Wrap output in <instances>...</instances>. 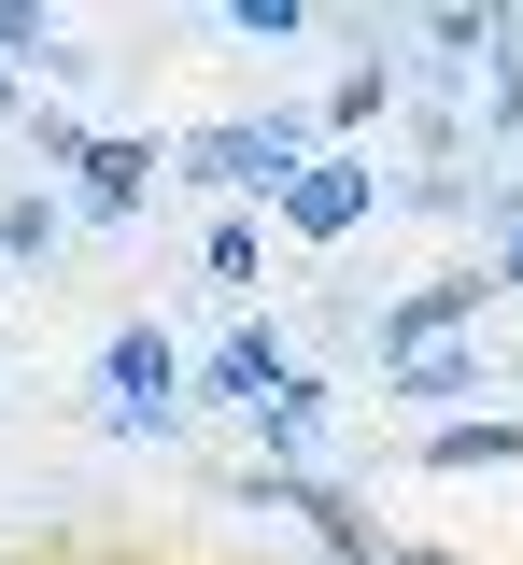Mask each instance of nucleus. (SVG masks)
Wrapping results in <instances>:
<instances>
[{"instance_id":"1","label":"nucleus","mask_w":523,"mask_h":565,"mask_svg":"<svg viewBox=\"0 0 523 565\" xmlns=\"http://www.w3.org/2000/svg\"><path fill=\"white\" fill-rule=\"evenodd\" d=\"M184 340H156V326H114L99 340V438H170L184 424Z\"/></svg>"},{"instance_id":"2","label":"nucleus","mask_w":523,"mask_h":565,"mask_svg":"<svg viewBox=\"0 0 523 565\" xmlns=\"http://www.w3.org/2000/svg\"><path fill=\"white\" fill-rule=\"evenodd\" d=\"M184 170H199V184H226V199H298L311 114H269V128H199V141H184Z\"/></svg>"},{"instance_id":"3","label":"nucleus","mask_w":523,"mask_h":565,"mask_svg":"<svg viewBox=\"0 0 523 565\" xmlns=\"http://www.w3.org/2000/svg\"><path fill=\"white\" fill-rule=\"evenodd\" d=\"M43 156L85 170V212H99V226H128V212L156 199V141H85L72 114H43Z\"/></svg>"},{"instance_id":"4","label":"nucleus","mask_w":523,"mask_h":565,"mask_svg":"<svg viewBox=\"0 0 523 565\" xmlns=\"http://www.w3.org/2000/svg\"><path fill=\"white\" fill-rule=\"evenodd\" d=\"M369 212H382V170H369V156H311L298 199H284V226H298V241H354Z\"/></svg>"},{"instance_id":"5","label":"nucleus","mask_w":523,"mask_h":565,"mask_svg":"<svg viewBox=\"0 0 523 565\" xmlns=\"http://www.w3.org/2000/svg\"><path fill=\"white\" fill-rule=\"evenodd\" d=\"M284 382H298L284 326H241V340H213V353H199V396H226V411H269Z\"/></svg>"},{"instance_id":"6","label":"nucleus","mask_w":523,"mask_h":565,"mask_svg":"<svg viewBox=\"0 0 523 565\" xmlns=\"http://www.w3.org/2000/svg\"><path fill=\"white\" fill-rule=\"evenodd\" d=\"M481 297H495V282H467V269H452V282H425V297H396V311L369 326V353H382V367H410V353H439V326H467Z\"/></svg>"},{"instance_id":"7","label":"nucleus","mask_w":523,"mask_h":565,"mask_svg":"<svg viewBox=\"0 0 523 565\" xmlns=\"http://www.w3.org/2000/svg\"><path fill=\"white\" fill-rule=\"evenodd\" d=\"M325 396H340V382H284V396H269V411H255V438H269V452H284V467H298V452H325Z\"/></svg>"},{"instance_id":"8","label":"nucleus","mask_w":523,"mask_h":565,"mask_svg":"<svg viewBox=\"0 0 523 565\" xmlns=\"http://www.w3.org/2000/svg\"><path fill=\"white\" fill-rule=\"evenodd\" d=\"M382 396L396 411H452V396H481V353H410V367H382Z\"/></svg>"},{"instance_id":"9","label":"nucleus","mask_w":523,"mask_h":565,"mask_svg":"<svg viewBox=\"0 0 523 565\" xmlns=\"http://www.w3.org/2000/svg\"><path fill=\"white\" fill-rule=\"evenodd\" d=\"M72 241V199H0V269H43Z\"/></svg>"},{"instance_id":"10","label":"nucleus","mask_w":523,"mask_h":565,"mask_svg":"<svg viewBox=\"0 0 523 565\" xmlns=\"http://www.w3.org/2000/svg\"><path fill=\"white\" fill-rule=\"evenodd\" d=\"M425 467H523V424H439Z\"/></svg>"},{"instance_id":"11","label":"nucleus","mask_w":523,"mask_h":565,"mask_svg":"<svg viewBox=\"0 0 523 565\" xmlns=\"http://www.w3.org/2000/svg\"><path fill=\"white\" fill-rule=\"evenodd\" d=\"M396 85H410V71H396V57H369V71H340V99H325V128H369V114H382V99H396Z\"/></svg>"},{"instance_id":"12","label":"nucleus","mask_w":523,"mask_h":565,"mask_svg":"<svg viewBox=\"0 0 523 565\" xmlns=\"http://www.w3.org/2000/svg\"><path fill=\"white\" fill-rule=\"evenodd\" d=\"M226 29H241V43H298L311 14H298V0H226Z\"/></svg>"},{"instance_id":"13","label":"nucleus","mask_w":523,"mask_h":565,"mask_svg":"<svg viewBox=\"0 0 523 565\" xmlns=\"http://www.w3.org/2000/svg\"><path fill=\"white\" fill-rule=\"evenodd\" d=\"M199 255H213V282H226V297H255V226H213Z\"/></svg>"},{"instance_id":"14","label":"nucleus","mask_w":523,"mask_h":565,"mask_svg":"<svg viewBox=\"0 0 523 565\" xmlns=\"http://www.w3.org/2000/svg\"><path fill=\"white\" fill-rule=\"evenodd\" d=\"M0 57H57V14H29V0H0Z\"/></svg>"},{"instance_id":"15","label":"nucleus","mask_w":523,"mask_h":565,"mask_svg":"<svg viewBox=\"0 0 523 565\" xmlns=\"http://www.w3.org/2000/svg\"><path fill=\"white\" fill-rule=\"evenodd\" d=\"M495 269H510V282H523V212H495Z\"/></svg>"}]
</instances>
